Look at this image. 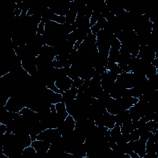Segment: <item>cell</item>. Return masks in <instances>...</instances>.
Returning <instances> with one entry per match:
<instances>
[{
  "label": "cell",
  "mask_w": 158,
  "mask_h": 158,
  "mask_svg": "<svg viewBox=\"0 0 158 158\" xmlns=\"http://www.w3.org/2000/svg\"><path fill=\"white\" fill-rule=\"evenodd\" d=\"M73 80L67 74L60 75L54 81L55 85L62 93L69 90L73 86Z\"/></svg>",
  "instance_id": "2"
},
{
  "label": "cell",
  "mask_w": 158,
  "mask_h": 158,
  "mask_svg": "<svg viewBox=\"0 0 158 158\" xmlns=\"http://www.w3.org/2000/svg\"><path fill=\"white\" fill-rule=\"evenodd\" d=\"M31 146L35 148L37 154H42L47 153L51 146V143L43 140L35 139L32 141Z\"/></svg>",
  "instance_id": "3"
},
{
  "label": "cell",
  "mask_w": 158,
  "mask_h": 158,
  "mask_svg": "<svg viewBox=\"0 0 158 158\" xmlns=\"http://www.w3.org/2000/svg\"><path fill=\"white\" fill-rule=\"evenodd\" d=\"M25 106V104H23L20 98L15 96H12L9 98L4 107L7 111L19 114V112Z\"/></svg>",
  "instance_id": "1"
}]
</instances>
